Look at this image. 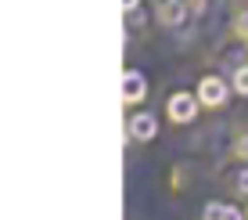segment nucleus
Segmentation results:
<instances>
[{"instance_id": "nucleus-1", "label": "nucleus", "mask_w": 248, "mask_h": 220, "mask_svg": "<svg viewBox=\"0 0 248 220\" xmlns=\"http://www.w3.org/2000/svg\"><path fill=\"white\" fill-rule=\"evenodd\" d=\"M140 98H144V76L126 72L123 76V101H140Z\"/></svg>"}, {"instance_id": "nucleus-2", "label": "nucleus", "mask_w": 248, "mask_h": 220, "mask_svg": "<svg viewBox=\"0 0 248 220\" xmlns=\"http://www.w3.org/2000/svg\"><path fill=\"white\" fill-rule=\"evenodd\" d=\"M169 116H173L176 123H187L194 116V101L187 98V94H176L173 101H169Z\"/></svg>"}, {"instance_id": "nucleus-3", "label": "nucleus", "mask_w": 248, "mask_h": 220, "mask_svg": "<svg viewBox=\"0 0 248 220\" xmlns=\"http://www.w3.org/2000/svg\"><path fill=\"white\" fill-rule=\"evenodd\" d=\"M198 94H202L205 105H219V101L227 98V90H223V83H219V80H212V76H209V80H202V90H198Z\"/></svg>"}, {"instance_id": "nucleus-4", "label": "nucleus", "mask_w": 248, "mask_h": 220, "mask_svg": "<svg viewBox=\"0 0 248 220\" xmlns=\"http://www.w3.org/2000/svg\"><path fill=\"white\" fill-rule=\"evenodd\" d=\"M133 137H140V141L155 137V119H151V116H137L133 119Z\"/></svg>"}, {"instance_id": "nucleus-5", "label": "nucleus", "mask_w": 248, "mask_h": 220, "mask_svg": "<svg viewBox=\"0 0 248 220\" xmlns=\"http://www.w3.org/2000/svg\"><path fill=\"white\" fill-rule=\"evenodd\" d=\"M158 18H162V22H180V18H184V4H180V0H169V4H162Z\"/></svg>"}, {"instance_id": "nucleus-6", "label": "nucleus", "mask_w": 248, "mask_h": 220, "mask_svg": "<svg viewBox=\"0 0 248 220\" xmlns=\"http://www.w3.org/2000/svg\"><path fill=\"white\" fill-rule=\"evenodd\" d=\"M205 220H241V213L230 206H209L205 209Z\"/></svg>"}, {"instance_id": "nucleus-7", "label": "nucleus", "mask_w": 248, "mask_h": 220, "mask_svg": "<svg viewBox=\"0 0 248 220\" xmlns=\"http://www.w3.org/2000/svg\"><path fill=\"white\" fill-rule=\"evenodd\" d=\"M234 87L241 90V94H248V65H245V69H237V72H234Z\"/></svg>"}, {"instance_id": "nucleus-8", "label": "nucleus", "mask_w": 248, "mask_h": 220, "mask_svg": "<svg viewBox=\"0 0 248 220\" xmlns=\"http://www.w3.org/2000/svg\"><path fill=\"white\" fill-rule=\"evenodd\" d=\"M237 29H241V33H248V15H245V18H237Z\"/></svg>"}, {"instance_id": "nucleus-9", "label": "nucleus", "mask_w": 248, "mask_h": 220, "mask_svg": "<svg viewBox=\"0 0 248 220\" xmlns=\"http://www.w3.org/2000/svg\"><path fill=\"white\" fill-rule=\"evenodd\" d=\"M241 191H248V173H241Z\"/></svg>"}, {"instance_id": "nucleus-10", "label": "nucleus", "mask_w": 248, "mask_h": 220, "mask_svg": "<svg viewBox=\"0 0 248 220\" xmlns=\"http://www.w3.org/2000/svg\"><path fill=\"white\" fill-rule=\"evenodd\" d=\"M123 7H137V0H123Z\"/></svg>"}]
</instances>
